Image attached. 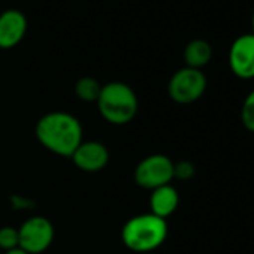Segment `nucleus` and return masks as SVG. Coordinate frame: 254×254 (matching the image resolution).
<instances>
[{
    "label": "nucleus",
    "mask_w": 254,
    "mask_h": 254,
    "mask_svg": "<svg viewBox=\"0 0 254 254\" xmlns=\"http://www.w3.org/2000/svg\"><path fill=\"white\" fill-rule=\"evenodd\" d=\"M241 121L250 132H254V90L250 91L241 108Z\"/></svg>",
    "instance_id": "nucleus-13"
},
{
    "label": "nucleus",
    "mask_w": 254,
    "mask_h": 254,
    "mask_svg": "<svg viewBox=\"0 0 254 254\" xmlns=\"http://www.w3.org/2000/svg\"><path fill=\"white\" fill-rule=\"evenodd\" d=\"M206 84V76L202 70L186 66L171 76L168 84V93L174 102L189 105L203 96Z\"/></svg>",
    "instance_id": "nucleus-4"
},
{
    "label": "nucleus",
    "mask_w": 254,
    "mask_h": 254,
    "mask_svg": "<svg viewBox=\"0 0 254 254\" xmlns=\"http://www.w3.org/2000/svg\"><path fill=\"white\" fill-rule=\"evenodd\" d=\"M38 141L51 153L72 157L82 142V127L76 117L67 112H50L36 124Z\"/></svg>",
    "instance_id": "nucleus-1"
},
{
    "label": "nucleus",
    "mask_w": 254,
    "mask_h": 254,
    "mask_svg": "<svg viewBox=\"0 0 254 254\" xmlns=\"http://www.w3.org/2000/svg\"><path fill=\"white\" fill-rule=\"evenodd\" d=\"M168 236V223L154 214L132 217L121 230L123 244L135 253H148L159 248Z\"/></svg>",
    "instance_id": "nucleus-2"
},
{
    "label": "nucleus",
    "mask_w": 254,
    "mask_h": 254,
    "mask_svg": "<svg viewBox=\"0 0 254 254\" xmlns=\"http://www.w3.org/2000/svg\"><path fill=\"white\" fill-rule=\"evenodd\" d=\"M18 245H20L18 229H14L11 226H5L0 229V248L9 251L17 248Z\"/></svg>",
    "instance_id": "nucleus-14"
},
{
    "label": "nucleus",
    "mask_w": 254,
    "mask_h": 254,
    "mask_svg": "<svg viewBox=\"0 0 254 254\" xmlns=\"http://www.w3.org/2000/svg\"><path fill=\"white\" fill-rule=\"evenodd\" d=\"M193 175H194V166H193V163H190V162H187V160L174 163V178L187 181V180H190Z\"/></svg>",
    "instance_id": "nucleus-15"
},
{
    "label": "nucleus",
    "mask_w": 254,
    "mask_h": 254,
    "mask_svg": "<svg viewBox=\"0 0 254 254\" xmlns=\"http://www.w3.org/2000/svg\"><path fill=\"white\" fill-rule=\"evenodd\" d=\"M151 191H153L151 196H150L151 214L166 220V217L174 214L175 209L178 208V203H180L178 191L171 184L162 186V187L154 189Z\"/></svg>",
    "instance_id": "nucleus-10"
},
{
    "label": "nucleus",
    "mask_w": 254,
    "mask_h": 254,
    "mask_svg": "<svg viewBox=\"0 0 254 254\" xmlns=\"http://www.w3.org/2000/svg\"><path fill=\"white\" fill-rule=\"evenodd\" d=\"M136 183L148 190L171 184L174 180V162L163 154L145 157L135 169Z\"/></svg>",
    "instance_id": "nucleus-5"
},
{
    "label": "nucleus",
    "mask_w": 254,
    "mask_h": 254,
    "mask_svg": "<svg viewBox=\"0 0 254 254\" xmlns=\"http://www.w3.org/2000/svg\"><path fill=\"white\" fill-rule=\"evenodd\" d=\"M212 59V47L205 39H193L184 50V62L187 67L202 70Z\"/></svg>",
    "instance_id": "nucleus-11"
},
{
    "label": "nucleus",
    "mask_w": 254,
    "mask_h": 254,
    "mask_svg": "<svg viewBox=\"0 0 254 254\" xmlns=\"http://www.w3.org/2000/svg\"><path fill=\"white\" fill-rule=\"evenodd\" d=\"M251 33H254V12H253V17H251Z\"/></svg>",
    "instance_id": "nucleus-17"
},
{
    "label": "nucleus",
    "mask_w": 254,
    "mask_h": 254,
    "mask_svg": "<svg viewBox=\"0 0 254 254\" xmlns=\"http://www.w3.org/2000/svg\"><path fill=\"white\" fill-rule=\"evenodd\" d=\"M20 248L29 254L44 253L54 239L53 223L45 217H32L18 229Z\"/></svg>",
    "instance_id": "nucleus-6"
},
{
    "label": "nucleus",
    "mask_w": 254,
    "mask_h": 254,
    "mask_svg": "<svg viewBox=\"0 0 254 254\" xmlns=\"http://www.w3.org/2000/svg\"><path fill=\"white\" fill-rule=\"evenodd\" d=\"M27 33V17L18 9H8L0 14V48L17 47Z\"/></svg>",
    "instance_id": "nucleus-8"
},
{
    "label": "nucleus",
    "mask_w": 254,
    "mask_h": 254,
    "mask_svg": "<svg viewBox=\"0 0 254 254\" xmlns=\"http://www.w3.org/2000/svg\"><path fill=\"white\" fill-rule=\"evenodd\" d=\"M5 254H29V253H26L23 248L17 247V248H14V250H9V251H6Z\"/></svg>",
    "instance_id": "nucleus-16"
},
{
    "label": "nucleus",
    "mask_w": 254,
    "mask_h": 254,
    "mask_svg": "<svg viewBox=\"0 0 254 254\" xmlns=\"http://www.w3.org/2000/svg\"><path fill=\"white\" fill-rule=\"evenodd\" d=\"M100 90H102V85L99 84L97 79L91 76L79 78L75 84V94L82 102H97Z\"/></svg>",
    "instance_id": "nucleus-12"
},
{
    "label": "nucleus",
    "mask_w": 254,
    "mask_h": 254,
    "mask_svg": "<svg viewBox=\"0 0 254 254\" xmlns=\"http://www.w3.org/2000/svg\"><path fill=\"white\" fill-rule=\"evenodd\" d=\"M73 163L84 172H99L109 162L106 147L97 141H82L72 154Z\"/></svg>",
    "instance_id": "nucleus-9"
},
{
    "label": "nucleus",
    "mask_w": 254,
    "mask_h": 254,
    "mask_svg": "<svg viewBox=\"0 0 254 254\" xmlns=\"http://www.w3.org/2000/svg\"><path fill=\"white\" fill-rule=\"evenodd\" d=\"M229 67L241 79L254 78V33L238 36L229 48Z\"/></svg>",
    "instance_id": "nucleus-7"
},
{
    "label": "nucleus",
    "mask_w": 254,
    "mask_h": 254,
    "mask_svg": "<svg viewBox=\"0 0 254 254\" xmlns=\"http://www.w3.org/2000/svg\"><path fill=\"white\" fill-rule=\"evenodd\" d=\"M97 106L102 117L115 126H123L130 123L138 112V97L136 93L124 82H109L102 85Z\"/></svg>",
    "instance_id": "nucleus-3"
}]
</instances>
